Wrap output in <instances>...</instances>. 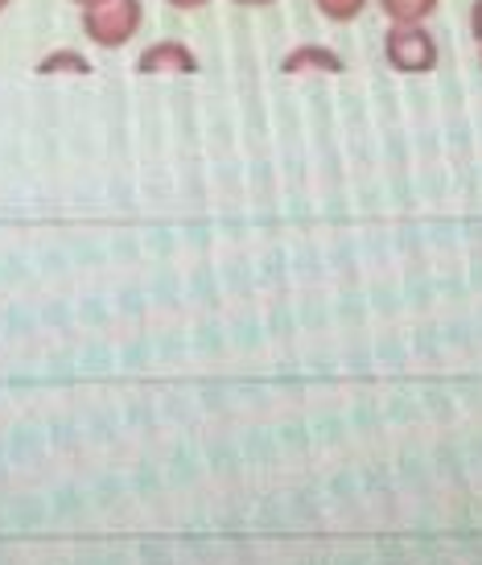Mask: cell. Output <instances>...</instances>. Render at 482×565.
<instances>
[{
	"label": "cell",
	"instance_id": "1",
	"mask_svg": "<svg viewBox=\"0 0 482 565\" xmlns=\"http://www.w3.org/2000/svg\"><path fill=\"white\" fill-rule=\"evenodd\" d=\"M140 25H144L140 0H99L92 9H83V33L104 50L128 46L140 33Z\"/></svg>",
	"mask_w": 482,
	"mask_h": 565
},
{
	"label": "cell",
	"instance_id": "2",
	"mask_svg": "<svg viewBox=\"0 0 482 565\" xmlns=\"http://www.w3.org/2000/svg\"><path fill=\"white\" fill-rule=\"evenodd\" d=\"M384 58L400 75H429L441 54H437V38L425 25H388Z\"/></svg>",
	"mask_w": 482,
	"mask_h": 565
},
{
	"label": "cell",
	"instance_id": "3",
	"mask_svg": "<svg viewBox=\"0 0 482 565\" xmlns=\"http://www.w3.org/2000/svg\"><path fill=\"white\" fill-rule=\"evenodd\" d=\"M140 75H194L199 71V58L186 42H153L137 58Z\"/></svg>",
	"mask_w": 482,
	"mask_h": 565
},
{
	"label": "cell",
	"instance_id": "4",
	"mask_svg": "<svg viewBox=\"0 0 482 565\" xmlns=\"http://www.w3.org/2000/svg\"><path fill=\"white\" fill-rule=\"evenodd\" d=\"M441 0H379V9L392 25H425L437 13Z\"/></svg>",
	"mask_w": 482,
	"mask_h": 565
},
{
	"label": "cell",
	"instance_id": "5",
	"mask_svg": "<svg viewBox=\"0 0 482 565\" xmlns=\"http://www.w3.org/2000/svg\"><path fill=\"white\" fill-rule=\"evenodd\" d=\"M318 4V13L330 17V21H355L363 9H367V0H313Z\"/></svg>",
	"mask_w": 482,
	"mask_h": 565
},
{
	"label": "cell",
	"instance_id": "6",
	"mask_svg": "<svg viewBox=\"0 0 482 565\" xmlns=\"http://www.w3.org/2000/svg\"><path fill=\"white\" fill-rule=\"evenodd\" d=\"M58 66H71V71H78V75H83V71H87V63H78V54H50V63H42V71H58Z\"/></svg>",
	"mask_w": 482,
	"mask_h": 565
},
{
	"label": "cell",
	"instance_id": "7",
	"mask_svg": "<svg viewBox=\"0 0 482 565\" xmlns=\"http://www.w3.org/2000/svg\"><path fill=\"white\" fill-rule=\"evenodd\" d=\"M470 30H474V38L482 42V0H474V4H470Z\"/></svg>",
	"mask_w": 482,
	"mask_h": 565
},
{
	"label": "cell",
	"instance_id": "8",
	"mask_svg": "<svg viewBox=\"0 0 482 565\" xmlns=\"http://www.w3.org/2000/svg\"><path fill=\"white\" fill-rule=\"evenodd\" d=\"M165 4H173V9H182V13H194V9H203L206 0H165Z\"/></svg>",
	"mask_w": 482,
	"mask_h": 565
},
{
	"label": "cell",
	"instance_id": "9",
	"mask_svg": "<svg viewBox=\"0 0 482 565\" xmlns=\"http://www.w3.org/2000/svg\"><path fill=\"white\" fill-rule=\"evenodd\" d=\"M235 4H248V9H260V4H272V0H235Z\"/></svg>",
	"mask_w": 482,
	"mask_h": 565
},
{
	"label": "cell",
	"instance_id": "10",
	"mask_svg": "<svg viewBox=\"0 0 482 565\" xmlns=\"http://www.w3.org/2000/svg\"><path fill=\"white\" fill-rule=\"evenodd\" d=\"M71 4H78V9H92V4H99V0H71Z\"/></svg>",
	"mask_w": 482,
	"mask_h": 565
},
{
	"label": "cell",
	"instance_id": "11",
	"mask_svg": "<svg viewBox=\"0 0 482 565\" xmlns=\"http://www.w3.org/2000/svg\"><path fill=\"white\" fill-rule=\"evenodd\" d=\"M9 4H13V0H0V13H4V9H9Z\"/></svg>",
	"mask_w": 482,
	"mask_h": 565
},
{
	"label": "cell",
	"instance_id": "12",
	"mask_svg": "<svg viewBox=\"0 0 482 565\" xmlns=\"http://www.w3.org/2000/svg\"><path fill=\"white\" fill-rule=\"evenodd\" d=\"M479 63H482V42H479Z\"/></svg>",
	"mask_w": 482,
	"mask_h": 565
}]
</instances>
